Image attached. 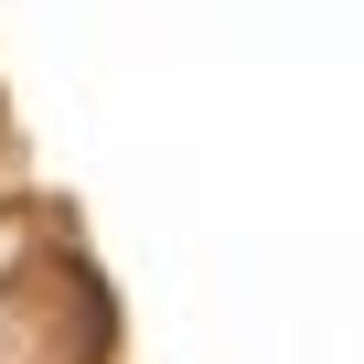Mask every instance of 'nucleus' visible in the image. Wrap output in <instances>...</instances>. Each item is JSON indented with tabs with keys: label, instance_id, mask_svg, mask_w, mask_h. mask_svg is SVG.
Masks as SVG:
<instances>
[{
	"label": "nucleus",
	"instance_id": "f257e3e1",
	"mask_svg": "<svg viewBox=\"0 0 364 364\" xmlns=\"http://www.w3.org/2000/svg\"><path fill=\"white\" fill-rule=\"evenodd\" d=\"M65 247H75V236L54 225V204H43V193H0V289L43 279V268H54Z\"/></svg>",
	"mask_w": 364,
	"mask_h": 364
}]
</instances>
